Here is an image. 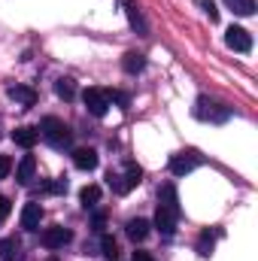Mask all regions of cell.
<instances>
[{"mask_svg":"<svg viewBox=\"0 0 258 261\" xmlns=\"http://www.w3.org/2000/svg\"><path fill=\"white\" fill-rule=\"evenodd\" d=\"M37 130H40V137H43L49 146H55V149H67V146L73 143V130L67 128L61 119H55V116H46Z\"/></svg>","mask_w":258,"mask_h":261,"instance_id":"1","label":"cell"},{"mask_svg":"<svg viewBox=\"0 0 258 261\" xmlns=\"http://www.w3.org/2000/svg\"><path fill=\"white\" fill-rule=\"evenodd\" d=\"M82 103H85V110L91 113V116H97V119H104L107 113H110V91H104V88H85V94H82Z\"/></svg>","mask_w":258,"mask_h":261,"instance_id":"2","label":"cell"},{"mask_svg":"<svg viewBox=\"0 0 258 261\" xmlns=\"http://www.w3.org/2000/svg\"><path fill=\"white\" fill-rule=\"evenodd\" d=\"M73 240V231L70 228H61V225H55V228H46L43 234H40V243L46 246V249H61Z\"/></svg>","mask_w":258,"mask_h":261,"instance_id":"3","label":"cell"},{"mask_svg":"<svg viewBox=\"0 0 258 261\" xmlns=\"http://www.w3.org/2000/svg\"><path fill=\"white\" fill-rule=\"evenodd\" d=\"M225 43H228V49H234V52H249L252 49V34L246 31V28H228L225 31Z\"/></svg>","mask_w":258,"mask_h":261,"instance_id":"4","label":"cell"},{"mask_svg":"<svg viewBox=\"0 0 258 261\" xmlns=\"http://www.w3.org/2000/svg\"><path fill=\"white\" fill-rule=\"evenodd\" d=\"M194 116H197V119H203V122H207V119H213V122H225L231 113H228V110H219V107H216L213 100H207V97H197Z\"/></svg>","mask_w":258,"mask_h":261,"instance_id":"5","label":"cell"},{"mask_svg":"<svg viewBox=\"0 0 258 261\" xmlns=\"http://www.w3.org/2000/svg\"><path fill=\"white\" fill-rule=\"evenodd\" d=\"M113 179H119V182H116V189L125 195V192H131L134 186H140V182H143V170H140L134 161H128V164H125V173H122V176H113Z\"/></svg>","mask_w":258,"mask_h":261,"instance_id":"6","label":"cell"},{"mask_svg":"<svg viewBox=\"0 0 258 261\" xmlns=\"http://www.w3.org/2000/svg\"><path fill=\"white\" fill-rule=\"evenodd\" d=\"M122 6H125V15H128L131 28L137 31V37H149V24H146L143 12L137 9V3H134V0H122Z\"/></svg>","mask_w":258,"mask_h":261,"instance_id":"7","label":"cell"},{"mask_svg":"<svg viewBox=\"0 0 258 261\" xmlns=\"http://www.w3.org/2000/svg\"><path fill=\"white\" fill-rule=\"evenodd\" d=\"M155 228H158L164 237H173V234H176V213L158 206V210H155Z\"/></svg>","mask_w":258,"mask_h":261,"instance_id":"8","label":"cell"},{"mask_svg":"<svg viewBox=\"0 0 258 261\" xmlns=\"http://www.w3.org/2000/svg\"><path fill=\"white\" fill-rule=\"evenodd\" d=\"M197 164H200L197 155H173L170 158V173L173 176H186V173H192Z\"/></svg>","mask_w":258,"mask_h":261,"instance_id":"9","label":"cell"},{"mask_svg":"<svg viewBox=\"0 0 258 261\" xmlns=\"http://www.w3.org/2000/svg\"><path fill=\"white\" fill-rule=\"evenodd\" d=\"M40 222H43V206L40 203H24V210H21V228L24 231H37Z\"/></svg>","mask_w":258,"mask_h":261,"instance_id":"10","label":"cell"},{"mask_svg":"<svg viewBox=\"0 0 258 261\" xmlns=\"http://www.w3.org/2000/svg\"><path fill=\"white\" fill-rule=\"evenodd\" d=\"M158 206H164V210H170V213L179 216V197H176V186H173V182L161 186V192H158Z\"/></svg>","mask_w":258,"mask_h":261,"instance_id":"11","label":"cell"},{"mask_svg":"<svg viewBox=\"0 0 258 261\" xmlns=\"http://www.w3.org/2000/svg\"><path fill=\"white\" fill-rule=\"evenodd\" d=\"M34 170H37V158H34V155H24V158L18 161V167H15V179H18V186H28V182L34 179Z\"/></svg>","mask_w":258,"mask_h":261,"instance_id":"12","label":"cell"},{"mask_svg":"<svg viewBox=\"0 0 258 261\" xmlns=\"http://www.w3.org/2000/svg\"><path fill=\"white\" fill-rule=\"evenodd\" d=\"M12 140H15V146H21V149H34V146H37V140H40V130L24 125V128L12 130Z\"/></svg>","mask_w":258,"mask_h":261,"instance_id":"13","label":"cell"},{"mask_svg":"<svg viewBox=\"0 0 258 261\" xmlns=\"http://www.w3.org/2000/svg\"><path fill=\"white\" fill-rule=\"evenodd\" d=\"M149 228H152V225H149L146 219H131L128 225H125V234H128L134 243H140V240L149 237Z\"/></svg>","mask_w":258,"mask_h":261,"instance_id":"14","label":"cell"},{"mask_svg":"<svg viewBox=\"0 0 258 261\" xmlns=\"http://www.w3.org/2000/svg\"><path fill=\"white\" fill-rule=\"evenodd\" d=\"M9 97L18 100L21 107H34V103H37V91H34L31 85H12V88H9Z\"/></svg>","mask_w":258,"mask_h":261,"instance_id":"15","label":"cell"},{"mask_svg":"<svg viewBox=\"0 0 258 261\" xmlns=\"http://www.w3.org/2000/svg\"><path fill=\"white\" fill-rule=\"evenodd\" d=\"M73 164L79 170H94L97 167V152L94 149H76L73 152Z\"/></svg>","mask_w":258,"mask_h":261,"instance_id":"16","label":"cell"},{"mask_svg":"<svg viewBox=\"0 0 258 261\" xmlns=\"http://www.w3.org/2000/svg\"><path fill=\"white\" fill-rule=\"evenodd\" d=\"M18 255H21L18 240H15V237H3V240H0V258L3 261H18Z\"/></svg>","mask_w":258,"mask_h":261,"instance_id":"17","label":"cell"},{"mask_svg":"<svg viewBox=\"0 0 258 261\" xmlns=\"http://www.w3.org/2000/svg\"><path fill=\"white\" fill-rule=\"evenodd\" d=\"M122 67H125V73H131V76H134V73H140V70L146 67V58H143L140 52H128V55L122 58Z\"/></svg>","mask_w":258,"mask_h":261,"instance_id":"18","label":"cell"},{"mask_svg":"<svg viewBox=\"0 0 258 261\" xmlns=\"http://www.w3.org/2000/svg\"><path fill=\"white\" fill-rule=\"evenodd\" d=\"M100 255H104V258H110V261L119 258V243H116L110 234H104V237H100Z\"/></svg>","mask_w":258,"mask_h":261,"instance_id":"19","label":"cell"},{"mask_svg":"<svg viewBox=\"0 0 258 261\" xmlns=\"http://www.w3.org/2000/svg\"><path fill=\"white\" fill-rule=\"evenodd\" d=\"M228 9H234L237 15H252L255 12V0H225Z\"/></svg>","mask_w":258,"mask_h":261,"instance_id":"20","label":"cell"},{"mask_svg":"<svg viewBox=\"0 0 258 261\" xmlns=\"http://www.w3.org/2000/svg\"><path fill=\"white\" fill-rule=\"evenodd\" d=\"M55 94L64 97V100H73V97H76V82H73V79H58V82H55Z\"/></svg>","mask_w":258,"mask_h":261,"instance_id":"21","label":"cell"},{"mask_svg":"<svg viewBox=\"0 0 258 261\" xmlns=\"http://www.w3.org/2000/svg\"><path fill=\"white\" fill-rule=\"evenodd\" d=\"M79 197H82V203H85V206H94V203L100 200V189H97V186H85Z\"/></svg>","mask_w":258,"mask_h":261,"instance_id":"22","label":"cell"},{"mask_svg":"<svg viewBox=\"0 0 258 261\" xmlns=\"http://www.w3.org/2000/svg\"><path fill=\"white\" fill-rule=\"evenodd\" d=\"M200 9L210 15V21H219V9H216V3H213V0H200Z\"/></svg>","mask_w":258,"mask_h":261,"instance_id":"23","label":"cell"},{"mask_svg":"<svg viewBox=\"0 0 258 261\" xmlns=\"http://www.w3.org/2000/svg\"><path fill=\"white\" fill-rule=\"evenodd\" d=\"M197 249H200V255H213V240H210V234H203V237H200Z\"/></svg>","mask_w":258,"mask_h":261,"instance_id":"24","label":"cell"},{"mask_svg":"<svg viewBox=\"0 0 258 261\" xmlns=\"http://www.w3.org/2000/svg\"><path fill=\"white\" fill-rule=\"evenodd\" d=\"M9 170H12V158L9 155H0V179H6Z\"/></svg>","mask_w":258,"mask_h":261,"instance_id":"25","label":"cell"},{"mask_svg":"<svg viewBox=\"0 0 258 261\" xmlns=\"http://www.w3.org/2000/svg\"><path fill=\"white\" fill-rule=\"evenodd\" d=\"M9 210H12V203H9V197H3V195H0V222H3L6 216H9Z\"/></svg>","mask_w":258,"mask_h":261,"instance_id":"26","label":"cell"},{"mask_svg":"<svg viewBox=\"0 0 258 261\" xmlns=\"http://www.w3.org/2000/svg\"><path fill=\"white\" fill-rule=\"evenodd\" d=\"M131 261H152V255H149V252H143V249H137V252H134V258Z\"/></svg>","mask_w":258,"mask_h":261,"instance_id":"27","label":"cell"},{"mask_svg":"<svg viewBox=\"0 0 258 261\" xmlns=\"http://www.w3.org/2000/svg\"><path fill=\"white\" fill-rule=\"evenodd\" d=\"M46 189H49V192H64L67 182H64V179H58V182H52V186H46Z\"/></svg>","mask_w":258,"mask_h":261,"instance_id":"28","label":"cell"},{"mask_svg":"<svg viewBox=\"0 0 258 261\" xmlns=\"http://www.w3.org/2000/svg\"><path fill=\"white\" fill-rule=\"evenodd\" d=\"M104 225H107V219H104V213H97V216H94V228H97V231H100V228H104Z\"/></svg>","mask_w":258,"mask_h":261,"instance_id":"29","label":"cell"},{"mask_svg":"<svg viewBox=\"0 0 258 261\" xmlns=\"http://www.w3.org/2000/svg\"><path fill=\"white\" fill-rule=\"evenodd\" d=\"M46 261H58V258H46Z\"/></svg>","mask_w":258,"mask_h":261,"instance_id":"30","label":"cell"}]
</instances>
